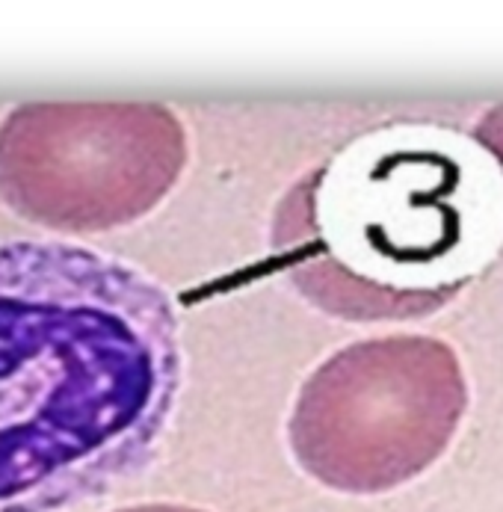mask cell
Masks as SVG:
<instances>
[{
	"label": "cell",
	"mask_w": 503,
	"mask_h": 512,
	"mask_svg": "<svg viewBox=\"0 0 503 512\" xmlns=\"http://www.w3.org/2000/svg\"><path fill=\"white\" fill-rule=\"evenodd\" d=\"M178 385V317L157 282L80 246L0 243V512L143 465Z\"/></svg>",
	"instance_id": "obj_1"
},
{
	"label": "cell",
	"mask_w": 503,
	"mask_h": 512,
	"mask_svg": "<svg viewBox=\"0 0 503 512\" xmlns=\"http://www.w3.org/2000/svg\"><path fill=\"white\" fill-rule=\"evenodd\" d=\"M503 205L456 140L376 134L308 172L273 246L305 299L344 320L438 311L495 255Z\"/></svg>",
	"instance_id": "obj_2"
},
{
	"label": "cell",
	"mask_w": 503,
	"mask_h": 512,
	"mask_svg": "<svg viewBox=\"0 0 503 512\" xmlns=\"http://www.w3.org/2000/svg\"><path fill=\"white\" fill-rule=\"evenodd\" d=\"M468 409L459 356L438 338L388 335L317 367L293 406L290 450L335 492L379 495L421 477Z\"/></svg>",
	"instance_id": "obj_3"
},
{
	"label": "cell",
	"mask_w": 503,
	"mask_h": 512,
	"mask_svg": "<svg viewBox=\"0 0 503 512\" xmlns=\"http://www.w3.org/2000/svg\"><path fill=\"white\" fill-rule=\"evenodd\" d=\"M187 157L163 104H21L0 122V199L51 231H113L154 211Z\"/></svg>",
	"instance_id": "obj_4"
},
{
	"label": "cell",
	"mask_w": 503,
	"mask_h": 512,
	"mask_svg": "<svg viewBox=\"0 0 503 512\" xmlns=\"http://www.w3.org/2000/svg\"><path fill=\"white\" fill-rule=\"evenodd\" d=\"M474 140L483 146V151L501 166L503 172V104L483 113V119L474 128Z\"/></svg>",
	"instance_id": "obj_5"
},
{
	"label": "cell",
	"mask_w": 503,
	"mask_h": 512,
	"mask_svg": "<svg viewBox=\"0 0 503 512\" xmlns=\"http://www.w3.org/2000/svg\"><path fill=\"white\" fill-rule=\"evenodd\" d=\"M116 512H205L193 510V507H178V504H140V507H125Z\"/></svg>",
	"instance_id": "obj_6"
}]
</instances>
